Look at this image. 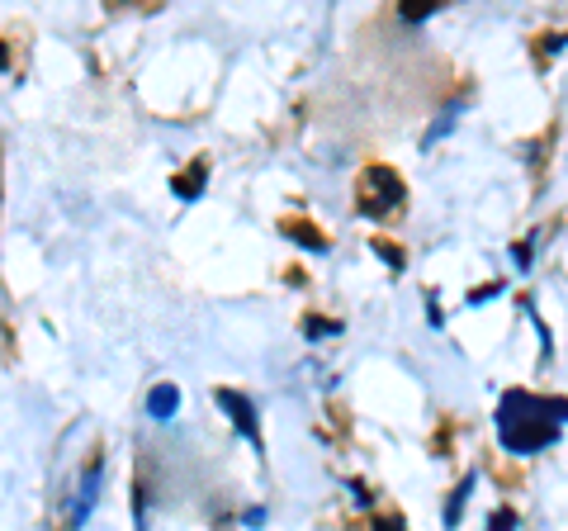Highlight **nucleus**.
I'll use <instances>...</instances> for the list:
<instances>
[{"instance_id": "obj_4", "label": "nucleus", "mask_w": 568, "mask_h": 531, "mask_svg": "<svg viewBox=\"0 0 568 531\" xmlns=\"http://www.w3.org/2000/svg\"><path fill=\"white\" fill-rule=\"evenodd\" d=\"M176 408H180V389L176 385H157L152 394H147V413L157 422H171L176 418Z\"/></svg>"}, {"instance_id": "obj_9", "label": "nucleus", "mask_w": 568, "mask_h": 531, "mask_svg": "<svg viewBox=\"0 0 568 531\" xmlns=\"http://www.w3.org/2000/svg\"><path fill=\"white\" fill-rule=\"evenodd\" d=\"M403 15H408V19H426V15H436V5H431V0H412Z\"/></svg>"}, {"instance_id": "obj_1", "label": "nucleus", "mask_w": 568, "mask_h": 531, "mask_svg": "<svg viewBox=\"0 0 568 531\" xmlns=\"http://www.w3.org/2000/svg\"><path fill=\"white\" fill-rule=\"evenodd\" d=\"M554 418H568V403H545V399H531V394H502V408H497V441L516 451V456H531L540 446H550L559 437V422Z\"/></svg>"}, {"instance_id": "obj_7", "label": "nucleus", "mask_w": 568, "mask_h": 531, "mask_svg": "<svg viewBox=\"0 0 568 531\" xmlns=\"http://www.w3.org/2000/svg\"><path fill=\"white\" fill-rule=\"evenodd\" d=\"M284 233H289L294 242H303V247H318V252H327V242L313 238V228H299V223H294V228H284Z\"/></svg>"}, {"instance_id": "obj_6", "label": "nucleus", "mask_w": 568, "mask_h": 531, "mask_svg": "<svg viewBox=\"0 0 568 531\" xmlns=\"http://www.w3.org/2000/svg\"><path fill=\"white\" fill-rule=\"evenodd\" d=\"M199 181H204V162H199L195 171H190V176H180V181H176V195H180V200H195Z\"/></svg>"}, {"instance_id": "obj_3", "label": "nucleus", "mask_w": 568, "mask_h": 531, "mask_svg": "<svg viewBox=\"0 0 568 531\" xmlns=\"http://www.w3.org/2000/svg\"><path fill=\"white\" fill-rule=\"evenodd\" d=\"M218 408L223 413H232V422H237V432L251 441V446H261V427H256V408H251L242 394H232V389H218Z\"/></svg>"}, {"instance_id": "obj_2", "label": "nucleus", "mask_w": 568, "mask_h": 531, "mask_svg": "<svg viewBox=\"0 0 568 531\" xmlns=\"http://www.w3.org/2000/svg\"><path fill=\"white\" fill-rule=\"evenodd\" d=\"M355 204H360V214L379 219V214H389L393 204H403V181L393 176L389 166H370V171H365V195Z\"/></svg>"}, {"instance_id": "obj_8", "label": "nucleus", "mask_w": 568, "mask_h": 531, "mask_svg": "<svg viewBox=\"0 0 568 531\" xmlns=\"http://www.w3.org/2000/svg\"><path fill=\"white\" fill-rule=\"evenodd\" d=\"M512 527H516V517L507 513V508H502V513H493V517H488V531H512Z\"/></svg>"}, {"instance_id": "obj_5", "label": "nucleus", "mask_w": 568, "mask_h": 531, "mask_svg": "<svg viewBox=\"0 0 568 531\" xmlns=\"http://www.w3.org/2000/svg\"><path fill=\"white\" fill-rule=\"evenodd\" d=\"M469 494H474V475H464L460 489L450 494V508H445V527H455V522H460V508H464V498H469Z\"/></svg>"}]
</instances>
